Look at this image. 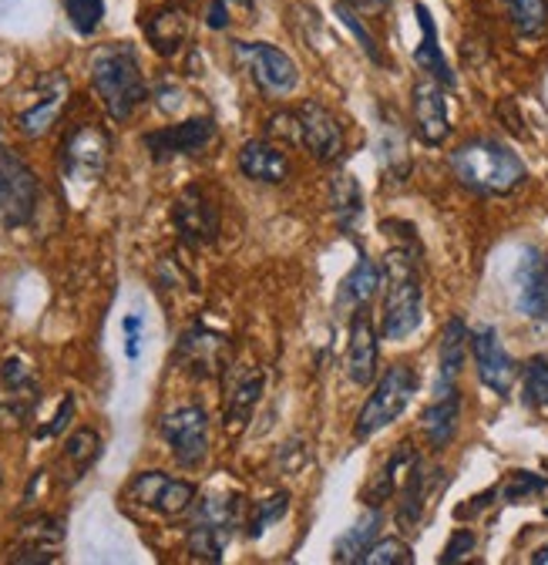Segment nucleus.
Segmentation results:
<instances>
[{
    "label": "nucleus",
    "instance_id": "nucleus-1",
    "mask_svg": "<svg viewBox=\"0 0 548 565\" xmlns=\"http://www.w3.org/2000/svg\"><path fill=\"white\" fill-rule=\"evenodd\" d=\"M425 323V287H421V246L415 230L404 226L397 233V246L387 253L384 273V313H380V337L400 343L415 337Z\"/></svg>",
    "mask_w": 548,
    "mask_h": 565
},
{
    "label": "nucleus",
    "instance_id": "nucleus-2",
    "mask_svg": "<svg viewBox=\"0 0 548 565\" xmlns=\"http://www.w3.org/2000/svg\"><path fill=\"white\" fill-rule=\"evenodd\" d=\"M88 75H92V88L111 121H128L135 115V108L146 105V98H149L146 71H142L139 51L131 44L98 47L88 61Z\"/></svg>",
    "mask_w": 548,
    "mask_h": 565
},
{
    "label": "nucleus",
    "instance_id": "nucleus-3",
    "mask_svg": "<svg viewBox=\"0 0 548 565\" xmlns=\"http://www.w3.org/2000/svg\"><path fill=\"white\" fill-rule=\"evenodd\" d=\"M454 179L474 195H512L525 185V162L495 138H471L448 156Z\"/></svg>",
    "mask_w": 548,
    "mask_h": 565
},
{
    "label": "nucleus",
    "instance_id": "nucleus-4",
    "mask_svg": "<svg viewBox=\"0 0 548 565\" xmlns=\"http://www.w3.org/2000/svg\"><path fill=\"white\" fill-rule=\"evenodd\" d=\"M418 394V374L410 364H394L387 367L374 391L367 394L357 420H354V441H370L377 438L384 428H390V424L407 411V404L415 401Z\"/></svg>",
    "mask_w": 548,
    "mask_h": 565
},
{
    "label": "nucleus",
    "instance_id": "nucleus-5",
    "mask_svg": "<svg viewBox=\"0 0 548 565\" xmlns=\"http://www.w3.org/2000/svg\"><path fill=\"white\" fill-rule=\"evenodd\" d=\"M243 499H205L189 522V555L198 562H223L226 545L243 525Z\"/></svg>",
    "mask_w": 548,
    "mask_h": 565
},
{
    "label": "nucleus",
    "instance_id": "nucleus-6",
    "mask_svg": "<svg viewBox=\"0 0 548 565\" xmlns=\"http://www.w3.org/2000/svg\"><path fill=\"white\" fill-rule=\"evenodd\" d=\"M233 54L266 98H287L300 85L297 61L269 41H233Z\"/></svg>",
    "mask_w": 548,
    "mask_h": 565
},
{
    "label": "nucleus",
    "instance_id": "nucleus-7",
    "mask_svg": "<svg viewBox=\"0 0 548 565\" xmlns=\"http://www.w3.org/2000/svg\"><path fill=\"white\" fill-rule=\"evenodd\" d=\"M41 182L34 169L18 156L0 149V223L8 230H24L37 216Z\"/></svg>",
    "mask_w": 548,
    "mask_h": 565
},
{
    "label": "nucleus",
    "instance_id": "nucleus-8",
    "mask_svg": "<svg viewBox=\"0 0 548 565\" xmlns=\"http://www.w3.org/2000/svg\"><path fill=\"white\" fill-rule=\"evenodd\" d=\"M159 435L179 468L195 471L209 458V414L198 404H182L159 420Z\"/></svg>",
    "mask_w": 548,
    "mask_h": 565
},
{
    "label": "nucleus",
    "instance_id": "nucleus-9",
    "mask_svg": "<svg viewBox=\"0 0 548 565\" xmlns=\"http://www.w3.org/2000/svg\"><path fill=\"white\" fill-rule=\"evenodd\" d=\"M111 159V138L101 125L82 121L61 141V175L67 182H98Z\"/></svg>",
    "mask_w": 548,
    "mask_h": 565
},
{
    "label": "nucleus",
    "instance_id": "nucleus-10",
    "mask_svg": "<svg viewBox=\"0 0 548 565\" xmlns=\"http://www.w3.org/2000/svg\"><path fill=\"white\" fill-rule=\"evenodd\" d=\"M195 491L198 488L192 481H185V478H172L165 471H142V475H135L128 481V488L121 491V499L146 509V512L175 519V515L192 509Z\"/></svg>",
    "mask_w": 548,
    "mask_h": 565
},
{
    "label": "nucleus",
    "instance_id": "nucleus-11",
    "mask_svg": "<svg viewBox=\"0 0 548 565\" xmlns=\"http://www.w3.org/2000/svg\"><path fill=\"white\" fill-rule=\"evenodd\" d=\"M213 141H216V121L209 115L185 118L179 125H165V128L142 135V146H146L152 162H172V159L198 156V152L209 149Z\"/></svg>",
    "mask_w": 548,
    "mask_h": 565
},
{
    "label": "nucleus",
    "instance_id": "nucleus-12",
    "mask_svg": "<svg viewBox=\"0 0 548 565\" xmlns=\"http://www.w3.org/2000/svg\"><path fill=\"white\" fill-rule=\"evenodd\" d=\"M172 223L179 230V239L192 249H205L219 239L223 230V216H219V205L209 199L202 185H189L175 205H172Z\"/></svg>",
    "mask_w": 548,
    "mask_h": 565
},
{
    "label": "nucleus",
    "instance_id": "nucleus-13",
    "mask_svg": "<svg viewBox=\"0 0 548 565\" xmlns=\"http://www.w3.org/2000/svg\"><path fill=\"white\" fill-rule=\"evenodd\" d=\"M297 135H300V146L320 166L336 162L340 152H344V121H340V115L333 108H326L316 98H310L297 108Z\"/></svg>",
    "mask_w": 548,
    "mask_h": 565
},
{
    "label": "nucleus",
    "instance_id": "nucleus-14",
    "mask_svg": "<svg viewBox=\"0 0 548 565\" xmlns=\"http://www.w3.org/2000/svg\"><path fill=\"white\" fill-rule=\"evenodd\" d=\"M471 358H474L477 381H482L492 394H498V397L512 394V384L518 377V364H515L512 353L505 350L502 333L492 323L471 330Z\"/></svg>",
    "mask_w": 548,
    "mask_h": 565
},
{
    "label": "nucleus",
    "instance_id": "nucleus-15",
    "mask_svg": "<svg viewBox=\"0 0 548 565\" xmlns=\"http://www.w3.org/2000/svg\"><path fill=\"white\" fill-rule=\"evenodd\" d=\"M175 361L198 381L216 377L229 367V340L205 323H195L182 333L175 347Z\"/></svg>",
    "mask_w": 548,
    "mask_h": 565
},
{
    "label": "nucleus",
    "instance_id": "nucleus-16",
    "mask_svg": "<svg viewBox=\"0 0 548 565\" xmlns=\"http://www.w3.org/2000/svg\"><path fill=\"white\" fill-rule=\"evenodd\" d=\"M515 307L522 317L548 327V253L528 246L515 266Z\"/></svg>",
    "mask_w": 548,
    "mask_h": 565
},
{
    "label": "nucleus",
    "instance_id": "nucleus-17",
    "mask_svg": "<svg viewBox=\"0 0 548 565\" xmlns=\"http://www.w3.org/2000/svg\"><path fill=\"white\" fill-rule=\"evenodd\" d=\"M410 115H415V131L425 146L438 149L451 135V115H448V95L444 85L434 78H421L410 92Z\"/></svg>",
    "mask_w": 548,
    "mask_h": 565
},
{
    "label": "nucleus",
    "instance_id": "nucleus-18",
    "mask_svg": "<svg viewBox=\"0 0 548 565\" xmlns=\"http://www.w3.org/2000/svg\"><path fill=\"white\" fill-rule=\"evenodd\" d=\"M37 401H41V387L34 371L21 358L4 361V367H0V420L24 424L37 407Z\"/></svg>",
    "mask_w": 548,
    "mask_h": 565
},
{
    "label": "nucleus",
    "instance_id": "nucleus-19",
    "mask_svg": "<svg viewBox=\"0 0 548 565\" xmlns=\"http://www.w3.org/2000/svg\"><path fill=\"white\" fill-rule=\"evenodd\" d=\"M351 340H347V377L357 387H367L377 381V364H380V337L370 320V310L361 307L351 313Z\"/></svg>",
    "mask_w": 548,
    "mask_h": 565
},
{
    "label": "nucleus",
    "instance_id": "nucleus-20",
    "mask_svg": "<svg viewBox=\"0 0 548 565\" xmlns=\"http://www.w3.org/2000/svg\"><path fill=\"white\" fill-rule=\"evenodd\" d=\"M64 548V522L54 515H37L21 525L18 545L11 548V562L34 565V562H57Z\"/></svg>",
    "mask_w": 548,
    "mask_h": 565
},
{
    "label": "nucleus",
    "instance_id": "nucleus-21",
    "mask_svg": "<svg viewBox=\"0 0 548 565\" xmlns=\"http://www.w3.org/2000/svg\"><path fill=\"white\" fill-rule=\"evenodd\" d=\"M384 287V269L377 266V259H370L364 249L357 253V263L354 269L340 279V290H336V300H333V310L336 313H354L361 307H370V300L380 294Z\"/></svg>",
    "mask_w": 548,
    "mask_h": 565
},
{
    "label": "nucleus",
    "instance_id": "nucleus-22",
    "mask_svg": "<svg viewBox=\"0 0 548 565\" xmlns=\"http://www.w3.org/2000/svg\"><path fill=\"white\" fill-rule=\"evenodd\" d=\"M471 353V330L461 317H451L441 330V343H438V381H434V394H451L458 391V377L464 371V361Z\"/></svg>",
    "mask_w": 548,
    "mask_h": 565
},
{
    "label": "nucleus",
    "instance_id": "nucleus-23",
    "mask_svg": "<svg viewBox=\"0 0 548 565\" xmlns=\"http://www.w3.org/2000/svg\"><path fill=\"white\" fill-rule=\"evenodd\" d=\"M239 172L249 182H262V185H280L290 179V159L283 156L280 146H272L266 138H249L239 149Z\"/></svg>",
    "mask_w": 548,
    "mask_h": 565
},
{
    "label": "nucleus",
    "instance_id": "nucleus-24",
    "mask_svg": "<svg viewBox=\"0 0 548 565\" xmlns=\"http://www.w3.org/2000/svg\"><path fill=\"white\" fill-rule=\"evenodd\" d=\"M142 31H146L155 54L175 57L189 41V18L179 4H165V8H155L152 14L142 18Z\"/></svg>",
    "mask_w": 548,
    "mask_h": 565
},
{
    "label": "nucleus",
    "instance_id": "nucleus-25",
    "mask_svg": "<svg viewBox=\"0 0 548 565\" xmlns=\"http://www.w3.org/2000/svg\"><path fill=\"white\" fill-rule=\"evenodd\" d=\"M415 18H418V28H421V41H418V47H415V61H418V67L425 71L428 78H434L438 85H444V88H454V71H451V64H448V57H444V51H441V44H438V24H434V14L428 11V4H415Z\"/></svg>",
    "mask_w": 548,
    "mask_h": 565
},
{
    "label": "nucleus",
    "instance_id": "nucleus-26",
    "mask_svg": "<svg viewBox=\"0 0 548 565\" xmlns=\"http://www.w3.org/2000/svg\"><path fill=\"white\" fill-rule=\"evenodd\" d=\"M67 92H72V85H67V78H51V88L37 98V105H31L28 111H21L18 115V131L24 135V138H41V135H47L54 125H57V118H61V111H64V105H67Z\"/></svg>",
    "mask_w": 548,
    "mask_h": 565
},
{
    "label": "nucleus",
    "instance_id": "nucleus-27",
    "mask_svg": "<svg viewBox=\"0 0 548 565\" xmlns=\"http://www.w3.org/2000/svg\"><path fill=\"white\" fill-rule=\"evenodd\" d=\"M458 420H461V394H434V401L421 414V431L431 441L434 451L448 448L458 435Z\"/></svg>",
    "mask_w": 548,
    "mask_h": 565
},
{
    "label": "nucleus",
    "instance_id": "nucleus-28",
    "mask_svg": "<svg viewBox=\"0 0 548 565\" xmlns=\"http://www.w3.org/2000/svg\"><path fill=\"white\" fill-rule=\"evenodd\" d=\"M262 387H266V374L262 371H243L229 384V391H226V411H223L229 431H243L246 428L252 411H256V404H259V397H262Z\"/></svg>",
    "mask_w": 548,
    "mask_h": 565
},
{
    "label": "nucleus",
    "instance_id": "nucleus-29",
    "mask_svg": "<svg viewBox=\"0 0 548 565\" xmlns=\"http://www.w3.org/2000/svg\"><path fill=\"white\" fill-rule=\"evenodd\" d=\"M380 522H384L380 505H370L344 535L336 539V545H333V562L361 565L364 555H367V548H370V545L377 542V535H380Z\"/></svg>",
    "mask_w": 548,
    "mask_h": 565
},
{
    "label": "nucleus",
    "instance_id": "nucleus-30",
    "mask_svg": "<svg viewBox=\"0 0 548 565\" xmlns=\"http://www.w3.org/2000/svg\"><path fill=\"white\" fill-rule=\"evenodd\" d=\"M330 205L336 216V230L344 236L357 233V223L364 216V189L351 172H336L330 182Z\"/></svg>",
    "mask_w": 548,
    "mask_h": 565
},
{
    "label": "nucleus",
    "instance_id": "nucleus-31",
    "mask_svg": "<svg viewBox=\"0 0 548 565\" xmlns=\"http://www.w3.org/2000/svg\"><path fill=\"white\" fill-rule=\"evenodd\" d=\"M428 499H431V475L425 471L421 461H415L404 488H400V502H397V525L404 532H418Z\"/></svg>",
    "mask_w": 548,
    "mask_h": 565
},
{
    "label": "nucleus",
    "instance_id": "nucleus-32",
    "mask_svg": "<svg viewBox=\"0 0 548 565\" xmlns=\"http://www.w3.org/2000/svg\"><path fill=\"white\" fill-rule=\"evenodd\" d=\"M418 461V455H415V448H410V441H400L387 458H384V465L377 468V475L370 478V484H367V491H364V505H384V502H390L394 499V491H397V484H400V471L404 468H410Z\"/></svg>",
    "mask_w": 548,
    "mask_h": 565
},
{
    "label": "nucleus",
    "instance_id": "nucleus-33",
    "mask_svg": "<svg viewBox=\"0 0 548 565\" xmlns=\"http://www.w3.org/2000/svg\"><path fill=\"white\" fill-rule=\"evenodd\" d=\"M98 458H101V435L92 428H78L72 438L64 441V455H61V465L67 471L64 484H78L95 468Z\"/></svg>",
    "mask_w": 548,
    "mask_h": 565
},
{
    "label": "nucleus",
    "instance_id": "nucleus-34",
    "mask_svg": "<svg viewBox=\"0 0 548 565\" xmlns=\"http://www.w3.org/2000/svg\"><path fill=\"white\" fill-rule=\"evenodd\" d=\"M377 162H380V169H384L387 179H397V182L407 179L410 162H407V152H404V135H400L397 121H384V128H380V138H377Z\"/></svg>",
    "mask_w": 548,
    "mask_h": 565
},
{
    "label": "nucleus",
    "instance_id": "nucleus-35",
    "mask_svg": "<svg viewBox=\"0 0 548 565\" xmlns=\"http://www.w3.org/2000/svg\"><path fill=\"white\" fill-rule=\"evenodd\" d=\"M508 21L522 38H541L548 31V0H505Z\"/></svg>",
    "mask_w": 548,
    "mask_h": 565
},
{
    "label": "nucleus",
    "instance_id": "nucleus-36",
    "mask_svg": "<svg viewBox=\"0 0 548 565\" xmlns=\"http://www.w3.org/2000/svg\"><path fill=\"white\" fill-rule=\"evenodd\" d=\"M522 397H525V407H531L535 414L548 417V361L545 358H531L525 364Z\"/></svg>",
    "mask_w": 548,
    "mask_h": 565
},
{
    "label": "nucleus",
    "instance_id": "nucleus-37",
    "mask_svg": "<svg viewBox=\"0 0 548 565\" xmlns=\"http://www.w3.org/2000/svg\"><path fill=\"white\" fill-rule=\"evenodd\" d=\"M64 4V18L75 28V34L92 38L98 34L101 21H105V0H61Z\"/></svg>",
    "mask_w": 548,
    "mask_h": 565
},
{
    "label": "nucleus",
    "instance_id": "nucleus-38",
    "mask_svg": "<svg viewBox=\"0 0 548 565\" xmlns=\"http://www.w3.org/2000/svg\"><path fill=\"white\" fill-rule=\"evenodd\" d=\"M287 512H290V491L269 494L266 502H259L256 515H252V519H249V525H246L249 539H262V535H266V529H269V525H277Z\"/></svg>",
    "mask_w": 548,
    "mask_h": 565
},
{
    "label": "nucleus",
    "instance_id": "nucleus-39",
    "mask_svg": "<svg viewBox=\"0 0 548 565\" xmlns=\"http://www.w3.org/2000/svg\"><path fill=\"white\" fill-rule=\"evenodd\" d=\"M410 562H415V552H410L407 542H400V539H377L367 548L361 565H410Z\"/></svg>",
    "mask_w": 548,
    "mask_h": 565
},
{
    "label": "nucleus",
    "instance_id": "nucleus-40",
    "mask_svg": "<svg viewBox=\"0 0 548 565\" xmlns=\"http://www.w3.org/2000/svg\"><path fill=\"white\" fill-rule=\"evenodd\" d=\"M333 11H336V18L347 24V31L357 38V44H361V51L374 61V64H384V51H380V44H377V38L367 31V24L361 21V14L357 11H351V8H344V4H333Z\"/></svg>",
    "mask_w": 548,
    "mask_h": 565
},
{
    "label": "nucleus",
    "instance_id": "nucleus-41",
    "mask_svg": "<svg viewBox=\"0 0 548 565\" xmlns=\"http://www.w3.org/2000/svg\"><path fill=\"white\" fill-rule=\"evenodd\" d=\"M545 488H548V481L541 475H535V471H515L508 478V484L502 488V499L505 502H522V499H528V494H538Z\"/></svg>",
    "mask_w": 548,
    "mask_h": 565
},
{
    "label": "nucleus",
    "instance_id": "nucleus-42",
    "mask_svg": "<svg viewBox=\"0 0 548 565\" xmlns=\"http://www.w3.org/2000/svg\"><path fill=\"white\" fill-rule=\"evenodd\" d=\"M142 330H146V317L142 313H128L121 320V333H125V358L135 364L142 358Z\"/></svg>",
    "mask_w": 548,
    "mask_h": 565
},
{
    "label": "nucleus",
    "instance_id": "nucleus-43",
    "mask_svg": "<svg viewBox=\"0 0 548 565\" xmlns=\"http://www.w3.org/2000/svg\"><path fill=\"white\" fill-rule=\"evenodd\" d=\"M477 548V535L474 532H468V529H458L451 539H448V545H444V552H441V565H454V562H464L471 552Z\"/></svg>",
    "mask_w": 548,
    "mask_h": 565
},
{
    "label": "nucleus",
    "instance_id": "nucleus-44",
    "mask_svg": "<svg viewBox=\"0 0 548 565\" xmlns=\"http://www.w3.org/2000/svg\"><path fill=\"white\" fill-rule=\"evenodd\" d=\"M72 417H75V397L67 394L61 404H57V414L51 417V424L47 428H37V438H54V435H61L67 424H72Z\"/></svg>",
    "mask_w": 548,
    "mask_h": 565
},
{
    "label": "nucleus",
    "instance_id": "nucleus-45",
    "mask_svg": "<svg viewBox=\"0 0 548 565\" xmlns=\"http://www.w3.org/2000/svg\"><path fill=\"white\" fill-rule=\"evenodd\" d=\"M233 0H209L205 4V24H209L213 31H226L229 21H233Z\"/></svg>",
    "mask_w": 548,
    "mask_h": 565
},
{
    "label": "nucleus",
    "instance_id": "nucleus-46",
    "mask_svg": "<svg viewBox=\"0 0 548 565\" xmlns=\"http://www.w3.org/2000/svg\"><path fill=\"white\" fill-rule=\"evenodd\" d=\"M492 499H498V488H488V491H482V494H474V499H468V505H461L454 515H458V519H471V515H477V512H485V509L492 505Z\"/></svg>",
    "mask_w": 548,
    "mask_h": 565
},
{
    "label": "nucleus",
    "instance_id": "nucleus-47",
    "mask_svg": "<svg viewBox=\"0 0 548 565\" xmlns=\"http://www.w3.org/2000/svg\"><path fill=\"white\" fill-rule=\"evenodd\" d=\"M336 4H344L357 14H380L394 4V0H336Z\"/></svg>",
    "mask_w": 548,
    "mask_h": 565
},
{
    "label": "nucleus",
    "instance_id": "nucleus-48",
    "mask_svg": "<svg viewBox=\"0 0 548 565\" xmlns=\"http://www.w3.org/2000/svg\"><path fill=\"white\" fill-rule=\"evenodd\" d=\"M233 4H243V8H252V0H233Z\"/></svg>",
    "mask_w": 548,
    "mask_h": 565
},
{
    "label": "nucleus",
    "instance_id": "nucleus-49",
    "mask_svg": "<svg viewBox=\"0 0 548 565\" xmlns=\"http://www.w3.org/2000/svg\"><path fill=\"white\" fill-rule=\"evenodd\" d=\"M175 4H189V0H175Z\"/></svg>",
    "mask_w": 548,
    "mask_h": 565
}]
</instances>
